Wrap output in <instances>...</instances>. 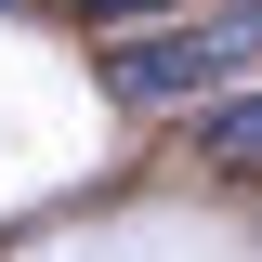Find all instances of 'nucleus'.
I'll return each instance as SVG.
<instances>
[{
  "label": "nucleus",
  "instance_id": "nucleus-1",
  "mask_svg": "<svg viewBox=\"0 0 262 262\" xmlns=\"http://www.w3.org/2000/svg\"><path fill=\"white\" fill-rule=\"evenodd\" d=\"M262 66V13H236V0H210V13H170V27H131L118 53H105V92L144 105V118H170V105H223V79H249Z\"/></svg>",
  "mask_w": 262,
  "mask_h": 262
},
{
  "label": "nucleus",
  "instance_id": "nucleus-2",
  "mask_svg": "<svg viewBox=\"0 0 262 262\" xmlns=\"http://www.w3.org/2000/svg\"><path fill=\"white\" fill-rule=\"evenodd\" d=\"M196 144H210V158H236V170H262V92L210 105V118H196Z\"/></svg>",
  "mask_w": 262,
  "mask_h": 262
},
{
  "label": "nucleus",
  "instance_id": "nucleus-3",
  "mask_svg": "<svg viewBox=\"0 0 262 262\" xmlns=\"http://www.w3.org/2000/svg\"><path fill=\"white\" fill-rule=\"evenodd\" d=\"M79 27H170V0H66Z\"/></svg>",
  "mask_w": 262,
  "mask_h": 262
},
{
  "label": "nucleus",
  "instance_id": "nucleus-4",
  "mask_svg": "<svg viewBox=\"0 0 262 262\" xmlns=\"http://www.w3.org/2000/svg\"><path fill=\"white\" fill-rule=\"evenodd\" d=\"M236 13H262V0H236Z\"/></svg>",
  "mask_w": 262,
  "mask_h": 262
},
{
  "label": "nucleus",
  "instance_id": "nucleus-5",
  "mask_svg": "<svg viewBox=\"0 0 262 262\" xmlns=\"http://www.w3.org/2000/svg\"><path fill=\"white\" fill-rule=\"evenodd\" d=\"M0 13H13V0H0Z\"/></svg>",
  "mask_w": 262,
  "mask_h": 262
}]
</instances>
